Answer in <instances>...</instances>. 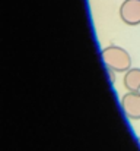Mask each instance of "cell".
Masks as SVG:
<instances>
[{"instance_id": "cell-4", "label": "cell", "mask_w": 140, "mask_h": 151, "mask_svg": "<svg viewBox=\"0 0 140 151\" xmlns=\"http://www.w3.org/2000/svg\"><path fill=\"white\" fill-rule=\"evenodd\" d=\"M123 84L127 91H140V68H130L124 72Z\"/></svg>"}, {"instance_id": "cell-5", "label": "cell", "mask_w": 140, "mask_h": 151, "mask_svg": "<svg viewBox=\"0 0 140 151\" xmlns=\"http://www.w3.org/2000/svg\"><path fill=\"white\" fill-rule=\"evenodd\" d=\"M139 144H140V137H139Z\"/></svg>"}, {"instance_id": "cell-2", "label": "cell", "mask_w": 140, "mask_h": 151, "mask_svg": "<svg viewBox=\"0 0 140 151\" xmlns=\"http://www.w3.org/2000/svg\"><path fill=\"white\" fill-rule=\"evenodd\" d=\"M120 18L126 25H140V0H124L120 6Z\"/></svg>"}, {"instance_id": "cell-1", "label": "cell", "mask_w": 140, "mask_h": 151, "mask_svg": "<svg viewBox=\"0 0 140 151\" xmlns=\"http://www.w3.org/2000/svg\"><path fill=\"white\" fill-rule=\"evenodd\" d=\"M101 54H102V60H104L107 69L114 70L115 73L127 72L131 68V56L123 47L109 44L105 49H102Z\"/></svg>"}, {"instance_id": "cell-3", "label": "cell", "mask_w": 140, "mask_h": 151, "mask_svg": "<svg viewBox=\"0 0 140 151\" xmlns=\"http://www.w3.org/2000/svg\"><path fill=\"white\" fill-rule=\"evenodd\" d=\"M121 107L131 120H140V91H129L121 97Z\"/></svg>"}]
</instances>
